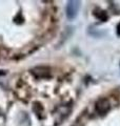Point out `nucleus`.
Returning a JSON list of instances; mask_svg holds the SVG:
<instances>
[{
  "mask_svg": "<svg viewBox=\"0 0 120 126\" xmlns=\"http://www.w3.org/2000/svg\"><path fill=\"white\" fill-rule=\"evenodd\" d=\"M79 7H80V2L79 1H76V0H71V1L67 2V5H66V17L70 19V20H73V19L76 18V16L78 14V11H79Z\"/></svg>",
  "mask_w": 120,
  "mask_h": 126,
  "instance_id": "f257e3e1",
  "label": "nucleus"
},
{
  "mask_svg": "<svg viewBox=\"0 0 120 126\" xmlns=\"http://www.w3.org/2000/svg\"><path fill=\"white\" fill-rule=\"evenodd\" d=\"M111 108V104L107 99L105 98H101L96 102V111H97L100 116L105 115L106 112H109V110Z\"/></svg>",
  "mask_w": 120,
  "mask_h": 126,
  "instance_id": "f03ea898",
  "label": "nucleus"
},
{
  "mask_svg": "<svg viewBox=\"0 0 120 126\" xmlns=\"http://www.w3.org/2000/svg\"><path fill=\"white\" fill-rule=\"evenodd\" d=\"M116 32H117V35H118V36H120V22L118 23L117 27H116Z\"/></svg>",
  "mask_w": 120,
  "mask_h": 126,
  "instance_id": "39448f33",
  "label": "nucleus"
},
{
  "mask_svg": "<svg viewBox=\"0 0 120 126\" xmlns=\"http://www.w3.org/2000/svg\"><path fill=\"white\" fill-rule=\"evenodd\" d=\"M94 14H95L96 17L99 19V20H101V21H103V22L107 20V15H106V12H104V11L98 9V10L95 11Z\"/></svg>",
  "mask_w": 120,
  "mask_h": 126,
  "instance_id": "20e7f679",
  "label": "nucleus"
},
{
  "mask_svg": "<svg viewBox=\"0 0 120 126\" xmlns=\"http://www.w3.org/2000/svg\"><path fill=\"white\" fill-rule=\"evenodd\" d=\"M72 126H80L78 123H76V124H74V125H72Z\"/></svg>",
  "mask_w": 120,
  "mask_h": 126,
  "instance_id": "0eeeda50",
  "label": "nucleus"
},
{
  "mask_svg": "<svg viewBox=\"0 0 120 126\" xmlns=\"http://www.w3.org/2000/svg\"><path fill=\"white\" fill-rule=\"evenodd\" d=\"M32 74L37 79H43V78H50L51 77V70L46 66H36L32 69Z\"/></svg>",
  "mask_w": 120,
  "mask_h": 126,
  "instance_id": "7ed1b4c3",
  "label": "nucleus"
},
{
  "mask_svg": "<svg viewBox=\"0 0 120 126\" xmlns=\"http://www.w3.org/2000/svg\"><path fill=\"white\" fill-rule=\"evenodd\" d=\"M5 73L4 72H3V70H0V76H2V75H4Z\"/></svg>",
  "mask_w": 120,
  "mask_h": 126,
  "instance_id": "423d86ee",
  "label": "nucleus"
}]
</instances>
